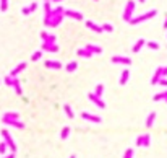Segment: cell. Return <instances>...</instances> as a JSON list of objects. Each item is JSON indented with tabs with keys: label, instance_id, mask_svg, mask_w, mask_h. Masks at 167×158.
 <instances>
[{
	"label": "cell",
	"instance_id": "30bf717a",
	"mask_svg": "<svg viewBox=\"0 0 167 158\" xmlns=\"http://www.w3.org/2000/svg\"><path fill=\"white\" fill-rule=\"evenodd\" d=\"M42 51H47V52H50V54H55V52H58V46L57 44H46V43H42Z\"/></svg>",
	"mask_w": 167,
	"mask_h": 158
},
{
	"label": "cell",
	"instance_id": "44dd1931",
	"mask_svg": "<svg viewBox=\"0 0 167 158\" xmlns=\"http://www.w3.org/2000/svg\"><path fill=\"white\" fill-rule=\"evenodd\" d=\"M166 98H167V90H164L162 93L154 95V96H152V101H162V99H166Z\"/></svg>",
	"mask_w": 167,
	"mask_h": 158
},
{
	"label": "cell",
	"instance_id": "681fc988",
	"mask_svg": "<svg viewBox=\"0 0 167 158\" xmlns=\"http://www.w3.org/2000/svg\"><path fill=\"white\" fill-rule=\"evenodd\" d=\"M94 2H99V0H94Z\"/></svg>",
	"mask_w": 167,
	"mask_h": 158
},
{
	"label": "cell",
	"instance_id": "277c9868",
	"mask_svg": "<svg viewBox=\"0 0 167 158\" xmlns=\"http://www.w3.org/2000/svg\"><path fill=\"white\" fill-rule=\"evenodd\" d=\"M2 137L5 139V143H7V147H8L10 150H12V153H15L16 152V145H15V140L12 139V135H10V132L7 129H3L2 130Z\"/></svg>",
	"mask_w": 167,
	"mask_h": 158
},
{
	"label": "cell",
	"instance_id": "cb8c5ba5",
	"mask_svg": "<svg viewBox=\"0 0 167 158\" xmlns=\"http://www.w3.org/2000/svg\"><path fill=\"white\" fill-rule=\"evenodd\" d=\"M149 145H151V135H149V134H144V135H143V145H141V147L148 148Z\"/></svg>",
	"mask_w": 167,
	"mask_h": 158
},
{
	"label": "cell",
	"instance_id": "ac0fdd59",
	"mask_svg": "<svg viewBox=\"0 0 167 158\" xmlns=\"http://www.w3.org/2000/svg\"><path fill=\"white\" fill-rule=\"evenodd\" d=\"M144 44H146V39H138L136 43H135V46H133V52H135V54H138L141 49H143Z\"/></svg>",
	"mask_w": 167,
	"mask_h": 158
},
{
	"label": "cell",
	"instance_id": "5b68a950",
	"mask_svg": "<svg viewBox=\"0 0 167 158\" xmlns=\"http://www.w3.org/2000/svg\"><path fill=\"white\" fill-rule=\"evenodd\" d=\"M81 118L85 121H89V122H96V124H101L102 122V118L101 116H94V114H89V112H81Z\"/></svg>",
	"mask_w": 167,
	"mask_h": 158
},
{
	"label": "cell",
	"instance_id": "d4e9b609",
	"mask_svg": "<svg viewBox=\"0 0 167 158\" xmlns=\"http://www.w3.org/2000/svg\"><path fill=\"white\" fill-rule=\"evenodd\" d=\"M63 111L67 112V116H68L70 119H75V112H73V109H71L68 104H63Z\"/></svg>",
	"mask_w": 167,
	"mask_h": 158
},
{
	"label": "cell",
	"instance_id": "8fae6325",
	"mask_svg": "<svg viewBox=\"0 0 167 158\" xmlns=\"http://www.w3.org/2000/svg\"><path fill=\"white\" fill-rule=\"evenodd\" d=\"M24 68H26V62H21V64H18V65H16V67L12 70V72H10V77H13V78H15L16 75L20 73V72H23V70H24Z\"/></svg>",
	"mask_w": 167,
	"mask_h": 158
},
{
	"label": "cell",
	"instance_id": "bcb514c9",
	"mask_svg": "<svg viewBox=\"0 0 167 158\" xmlns=\"http://www.w3.org/2000/svg\"><path fill=\"white\" fill-rule=\"evenodd\" d=\"M138 2H140V3H144V0H138Z\"/></svg>",
	"mask_w": 167,
	"mask_h": 158
},
{
	"label": "cell",
	"instance_id": "e575fe53",
	"mask_svg": "<svg viewBox=\"0 0 167 158\" xmlns=\"http://www.w3.org/2000/svg\"><path fill=\"white\" fill-rule=\"evenodd\" d=\"M7 148H8V147H7L5 142L0 143V155H5V153H7Z\"/></svg>",
	"mask_w": 167,
	"mask_h": 158
},
{
	"label": "cell",
	"instance_id": "f6af8a7d",
	"mask_svg": "<svg viewBox=\"0 0 167 158\" xmlns=\"http://www.w3.org/2000/svg\"><path fill=\"white\" fill-rule=\"evenodd\" d=\"M50 2H62V0H50Z\"/></svg>",
	"mask_w": 167,
	"mask_h": 158
},
{
	"label": "cell",
	"instance_id": "d590c367",
	"mask_svg": "<svg viewBox=\"0 0 167 158\" xmlns=\"http://www.w3.org/2000/svg\"><path fill=\"white\" fill-rule=\"evenodd\" d=\"M3 82H5V83L8 85V87H12V85H13V77H10V75H8V77L3 78Z\"/></svg>",
	"mask_w": 167,
	"mask_h": 158
},
{
	"label": "cell",
	"instance_id": "e0dca14e",
	"mask_svg": "<svg viewBox=\"0 0 167 158\" xmlns=\"http://www.w3.org/2000/svg\"><path fill=\"white\" fill-rule=\"evenodd\" d=\"M46 67H47V68H54V70H57V68H62L63 65L58 62V60H46Z\"/></svg>",
	"mask_w": 167,
	"mask_h": 158
},
{
	"label": "cell",
	"instance_id": "ffe728a7",
	"mask_svg": "<svg viewBox=\"0 0 167 158\" xmlns=\"http://www.w3.org/2000/svg\"><path fill=\"white\" fill-rule=\"evenodd\" d=\"M3 119H7V121H13V119H20V114H18V112H5V114H3Z\"/></svg>",
	"mask_w": 167,
	"mask_h": 158
},
{
	"label": "cell",
	"instance_id": "9a60e30c",
	"mask_svg": "<svg viewBox=\"0 0 167 158\" xmlns=\"http://www.w3.org/2000/svg\"><path fill=\"white\" fill-rule=\"evenodd\" d=\"M128 77H130V70H128V68H123V70H122V73H120L119 83H120V85H125V83L128 82Z\"/></svg>",
	"mask_w": 167,
	"mask_h": 158
},
{
	"label": "cell",
	"instance_id": "2e32d148",
	"mask_svg": "<svg viewBox=\"0 0 167 158\" xmlns=\"http://www.w3.org/2000/svg\"><path fill=\"white\" fill-rule=\"evenodd\" d=\"M3 124H8V126H13V127H18V129H23L24 124L21 121H18V119H13V121H7V119H2Z\"/></svg>",
	"mask_w": 167,
	"mask_h": 158
},
{
	"label": "cell",
	"instance_id": "52a82bcc",
	"mask_svg": "<svg viewBox=\"0 0 167 158\" xmlns=\"http://www.w3.org/2000/svg\"><path fill=\"white\" fill-rule=\"evenodd\" d=\"M88 98H89V101H93L99 109H104V108H106V103H104L102 99L99 98V96H96L94 93H89V95H88Z\"/></svg>",
	"mask_w": 167,
	"mask_h": 158
},
{
	"label": "cell",
	"instance_id": "ba28073f",
	"mask_svg": "<svg viewBox=\"0 0 167 158\" xmlns=\"http://www.w3.org/2000/svg\"><path fill=\"white\" fill-rule=\"evenodd\" d=\"M63 16H68V18H75V20H83V18H85L81 12H75V10H65V12H63Z\"/></svg>",
	"mask_w": 167,
	"mask_h": 158
},
{
	"label": "cell",
	"instance_id": "7c38bea8",
	"mask_svg": "<svg viewBox=\"0 0 167 158\" xmlns=\"http://www.w3.org/2000/svg\"><path fill=\"white\" fill-rule=\"evenodd\" d=\"M86 26H88L89 29H93L94 33H102V26L96 25V23L91 21V20H86Z\"/></svg>",
	"mask_w": 167,
	"mask_h": 158
},
{
	"label": "cell",
	"instance_id": "1f68e13d",
	"mask_svg": "<svg viewBox=\"0 0 167 158\" xmlns=\"http://www.w3.org/2000/svg\"><path fill=\"white\" fill-rule=\"evenodd\" d=\"M76 67H78V64L76 62H70V64H67V67L65 68H67V72H75Z\"/></svg>",
	"mask_w": 167,
	"mask_h": 158
},
{
	"label": "cell",
	"instance_id": "f35d334b",
	"mask_svg": "<svg viewBox=\"0 0 167 158\" xmlns=\"http://www.w3.org/2000/svg\"><path fill=\"white\" fill-rule=\"evenodd\" d=\"M158 85H161V87H167V78H161V80L158 82Z\"/></svg>",
	"mask_w": 167,
	"mask_h": 158
},
{
	"label": "cell",
	"instance_id": "603a6c76",
	"mask_svg": "<svg viewBox=\"0 0 167 158\" xmlns=\"http://www.w3.org/2000/svg\"><path fill=\"white\" fill-rule=\"evenodd\" d=\"M12 87H15V91H16V95H21L23 91H21V85H20V80L18 78H13V85Z\"/></svg>",
	"mask_w": 167,
	"mask_h": 158
},
{
	"label": "cell",
	"instance_id": "4fadbf2b",
	"mask_svg": "<svg viewBox=\"0 0 167 158\" xmlns=\"http://www.w3.org/2000/svg\"><path fill=\"white\" fill-rule=\"evenodd\" d=\"M44 10H46V16H44V23L49 21V18L52 16V5H50V2H44Z\"/></svg>",
	"mask_w": 167,
	"mask_h": 158
},
{
	"label": "cell",
	"instance_id": "7402d4cb",
	"mask_svg": "<svg viewBox=\"0 0 167 158\" xmlns=\"http://www.w3.org/2000/svg\"><path fill=\"white\" fill-rule=\"evenodd\" d=\"M94 95H96V96H99V98L104 95V85H102V83H97V85H96V88H94Z\"/></svg>",
	"mask_w": 167,
	"mask_h": 158
},
{
	"label": "cell",
	"instance_id": "8d00e7d4",
	"mask_svg": "<svg viewBox=\"0 0 167 158\" xmlns=\"http://www.w3.org/2000/svg\"><path fill=\"white\" fill-rule=\"evenodd\" d=\"M21 13L24 16H28V15H31V10H29V7H24V8L21 10Z\"/></svg>",
	"mask_w": 167,
	"mask_h": 158
},
{
	"label": "cell",
	"instance_id": "484cf974",
	"mask_svg": "<svg viewBox=\"0 0 167 158\" xmlns=\"http://www.w3.org/2000/svg\"><path fill=\"white\" fill-rule=\"evenodd\" d=\"M146 46H148L149 49H152V51L159 49V43H156V41H146Z\"/></svg>",
	"mask_w": 167,
	"mask_h": 158
},
{
	"label": "cell",
	"instance_id": "60d3db41",
	"mask_svg": "<svg viewBox=\"0 0 167 158\" xmlns=\"http://www.w3.org/2000/svg\"><path fill=\"white\" fill-rule=\"evenodd\" d=\"M162 78H167V65L162 67Z\"/></svg>",
	"mask_w": 167,
	"mask_h": 158
},
{
	"label": "cell",
	"instance_id": "f907efd6",
	"mask_svg": "<svg viewBox=\"0 0 167 158\" xmlns=\"http://www.w3.org/2000/svg\"><path fill=\"white\" fill-rule=\"evenodd\" d=\"M46 2H47V0H46Z\"/></svg>",
	"mask_w": 167,
	"mask_h": 158
},
{
	"label": "cell",
	"instance_id": "83f0119b",
	"mask_svg": "<svg viewBox=\"0 0 167 158\" xmlns=\"http://www.w3.org/2000/svg\"><path fill=\"white\" fill-rule=\"evenodd\" d=\"M68 135H70V127H63V129H62V132H60V139L65 140Z\"/></svg>",
	"mask_w": 167,
	"mask_h": 158
},
{
	"label": "cell",
	"instance_id": "5bb4252c",
	"mask_svg": "<svg viewBox=\"0 0 167 158\" xmlns=\"http://www.w3.org/2000/svg\"><path fill=\"white\" fill-rule=\"evenodd\" d=\"M86 51H89V52L94 56V54H101L102 52V47H99V46H94V44H86V47H85Z\"/></svg>",
	"mask_w": 167,
	"mask_h": 158
},
{
	"label": "cell",
	"instance_id": "6da1fadb",
	"mask_svg": "<svg viewBox=\"0 0 167 158\" xmlns=\"http://www.w3.org/2000/svg\"><path fill=\"white\" fill-rule=\"evenodd\" d=\"M63 12H65V8L63 7H55V8H52V16L49 18V21H46L44 25L46 26H50V28H57L58 25H60L62 21H63Z\"/></svg>",
	"mask_w": 167,
	"mask_h": 158
},
{
	"label": "cell",
	"instance_id": "f1b7e54d",
	"mask_svg": "<svg viewBox=\"0 0 167 158\" xmlns=\"http://www.w3.org/2000/svg\"><path fill=\"white\" fill-rule=\"evenodd\" d=\"M55 41H57V37H55L54 34H47V37L44 39V43L46 44H55Z\"/></svg>",
	"mask_w": 167,
	"mask_h": 158
},
{
	"label": "cell",
	"instance_id": "c3c4849f",
	"mask_svg": "<svg viewBox=\"0 0 167 158\" xmlns=\"http://www.w3.org/2000/svg\"><path fill=\"white\" fill-rule=\"evenodd\" d=\"M164 101H166V103H167V98H166V99H164Z\"/></svg>",
	"mask_w": 167,
	"mask_h": 158
},
{
	"label": "cell",
	"instance_id": "7dc6e473",
	"mask_svg": "<svg viewBox=\"0 0 167 158\" xmlns=\"http://www.w3.org/2000/svg\"><path fill=\"white\" fill-rule=\"evenodd\" d=\"M70 158H76V157H75V155H71V157H70Z\"/></svg>",
	"mask_w": 167,
	"mask_h": 158
},
{
	"label": "cell",
	"instance_id": "ee69618b",
	"mask_svg": "<svg viewBox=\"0 0 167 158\" xmlns=\"http://www.w3.org/2000/svg\"><path fill=\"white\" fill-rule=\"evenodd\" d=\"M162 28H164V29H167V18H166V21H164V25H162Z\"/></svg>",
	"mask_w": 167,
	"mask_h": 158
},
{
	"label": "cell",
	"instance_id": "9c48e42d",
	"mask_svg": "<svg viewBox=\"0 0 167 158\" xmlns=\"http://www.w3.org/2000/svg\"><path fill=\"white\" fill-rule=\"evenodd\" d=\"M162 78V67H158L156 68V72H154V75H152V78H151V85H158V82Z\"/></svg>",
	"mask_w": 167,
	"mask_h": 158
},
{
	"label": "cell",
	"instance_id": "7bdbcfd3",
	"mask_svg": "<svg viewBox=\"0 0 167 158\" xmlns=\"http://www.w3.org/2000/svg\"><path fill=\"white\" fill-rule=\"evenodd\" d=\"M3 158H15V153H8V155H5Z\"/></svg>",
	"mask_w": 167,
	"mask_h": 158
},
{
	"label": "cell",
	"instance_id": "d6986e66",
	"mask_svg": "<svg viewBox=\"0 0 167 158\" xmlns=\"http://www.w3.org/2000/svg\"><path fill=\"white\" fill-rule=\"evenodd\" d=\"M76 54H78L79 57H85V59H89V57H93V54L89 52V51H86L85 47H79V49L76 51Z\"/></svg>",
	"mask_w": 167,
	"mask_h": 158
},
{
	"label": "cell",
	"instance_id": "d6a6232c",
	"mask_svg": "<svg viewBox=\"0 0 167 158\" xmlns=\"http://www.w3.org/2000/svg\"><path fill=\"white\" fill-rule=\"evenodd\" d=\"M41 57H42V51H36V52H34L33 56H31V59H33L34 62H36V60H39Z\"/></svg>",
	"mask_w": 167,
	"mask_h": 158
},
{
	"label": "cell",
	"instance_id": "4316f807",
	"mask_svg": "<svg viewBox=\"0 0 167 158\" xmlns=\"http://www.w3.org/2000/svg\"><path fill=\"white\" fill-rule=\"evenodd\" d=\"M154 119H156V112L152 111L151 114L148 116V121H146V126H148V127H151L152 124H154Z\"/></svg>",
	"mask_w": 167,
	"mask_h": 158
},
{
	"label": "cell",
	"instance_id": "8992f818",
	"mask_svg": "<svg viewBox=\"0 0 167 158\" xmlns=\"http://www.w3.org/2000/svg\"><path fill=\"white\" fill-rule=\"evenodd\" d=\"M112 64H122V65H131V59L125 56H114Z\"/></svg>",
	"mask_w": 167,
	"mask_h": 158
},
{
	"label": "cell",
	"instance_id": "ab89813d",
	"mask_svg": "<svg viewBox=\"0 0 167 158\" xmlns=\"http://www.w3.org/2000/svg\"><path fill=\"white\" fill-rule=\"evenodd\" d=\"M136 145H138V147L143 145V135H138V139H136Z\"/></svg>",
	"mask_w": 167,
	"mask_h": 158
},
{
	"label": "cell",
	"instance_id": "7a4b0ae2",
	"mask_svg": "<svg viewBox=\"0 0 167 158\" xmlns=\"http://www.w3.org/2000/svg\"><path fill=\"white\" fill-rule=\"evenodd\" d=\"M156 15H158V10L152 8V10L144 12V13H141V15H138V16H133V18H131L128 23H130V25H140V23H143V21H148V20L154 18Z\"/></svg>",
	"mask_w": 167,
	"mask_h": 158
},
{
	"label": "cell",
	"instance_id": "4dcf8cb0",
	"mask_svg": "<svg viewBox=\"0 0 167 158\" xmlns=\"http://www.w3.org/2000/svg\"><path fill=\"white\" fill-rule=\"evenodd\" d=\"M8 10V0H0V12H7Z\"/></svg>",
	"mask_w": 167,
	"mask_h": 158
},
{
	"label": "cell",
	"instance_id": "74e56055",
	"mask_svg": "<svg viewBox=\"0 0 167 158\" xmlns=\"http://www.w3.org/2000/svg\"><path fill=\"white\" fill-rule=\"evenodd\" d=\"M29 10H31V13L36 12V10H37V3H36V2H33V3L29 5Z\"/></svg>",
	"mask_w": 167,
	"mask_h": 158
},
{
	"label": "cell",
	"instance_id": "f546056e",
	"mask_svg": "<svg viewBox=\"0 0 167 158\" xmlns=\"http://www.w3.org/2000/svg\"><path fill=\"white\" fill-rule=\"evenodd\" d=\"M102 26V31H107V33H112L114 31V25H110V23H104Z\"/></svg>",
	"mask_w": 167,
	"mask_h": 158
},
{
	"label": "cell",
	"instance_id": "3957f363",
	"mask_svg": "<svg viewBox=\"0 0 167 158\" xmlns=\"http://www.w3.org/2000/svg\"><path fill=\"white\" fill-rule=\"evenodd\" d=\"M135 0H128L127 5H125V10H123V20L125 21H130L133 18V12H135Z\"/></svg>",
	"mask_w": 167,
	"mask_h": 158
},
{
	"label": "cell",
	"instance_id": "836d02e7",
	"mask_svg": "<svg viewBox=\"0 0 167 158\" xmlns=\"http://www.w3.org/2000/svg\"><path fill=\"white\" fill-rule=\"evenodd\" d=\"M123 158H133V148H127V150H125Z\"/></svg>",
	"mask_w": 167,
	"mask_h": 158
},
{
	"label": "cell",
	"instance_id": "b9f144b4",
	"mask_svg": "<svg viewBox=\"0 0 167 158\" xmlns=\"http://www.w3.org/2000/svg\"><path fill=\"white\" fill-rule=\"evenodd\" d=\"M47 31H42V33H41V37H42V39H46V37H47Z\"/></svg>",
	"mask_w": 167,
	"mask_h": 158
}]
</instances>
